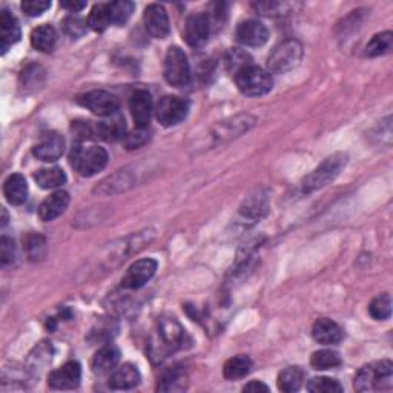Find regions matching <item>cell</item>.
<instances>
[{
	"instance_id": "cell-43",
	"label": "cell",
	"mask_w": 393,
	"mask_h": 393,
	"mask_svg": "<svg viewBox=\"0 0 393 393\" xmlns=\"http://www.w3.org/2000/svg\"><path fill=\"white\" fill-rule=\"evenodd\" d=\"M15 260V244L11 238L2 237L0 240V266L8 268Z\"/></svg>"
},
{
	"instance_id": "cell-20",
	"label": "cell",
	"mask_w": 393,
	"mask_h": 393,
	"mask_svg": "<svg viewBox=\"0 0 393 393\" xmlns=\"http://www.w3.org/2000/svg\"><path fill=\"white\" fill-rule=\"evenodd\" d=\"M120 361V350L114 344L100 347L92 358V371L97 375H108L117 368Z\"/></svg>"
},
{
	"instance_id": "cell-13",
	"label": "cell",
	"mask_w": 393,
	"mask_h": 393,
	"mask_svg": "<svg viewBox=\"0 0 393 393\" xmlns=\"http://www.w3.org/2000/svg\"><path fill=\"white\" fill-rule=\"evenodd\" d=\"M235 37L238 43H242L243 46L258 48L269 40V29L258 20H244L237 27Z\"/></svg>"
},
{
	"instance_id": "cell-12",
	"label": "cell",
	"mask_w": 393,
	"mask_h": 393,
	"mask_svg": "<svg viewBox=\"0 0 393 393\" xmlns=\"http://www.w3.org/2000/svg\"><path fill=\"white\" fill-rule=\"evenodd\" d=\"M82 380V367L76 361L63 364L48 375V386L54 390L76 389Z\"/></svg>"
},
{
	"instance_id": "cell-4",
	"label": "cell",
	"mask_w": 393,
	"mask_h": 393,
	"mask_svg": "<svg viewBox=\"0 0 393 393\" xmlns=\"http://www.w3.org/2000/svg\"><path fill=\"white\" fill-rule=\"evenodd\" d=\"M235 77V83L238 90L249 97H260L272 91L274 80H272L270 72L256 65H247L240 69Z\"/></svg>"
},
{
	"instance_id": "cell-2",
	"label": "cell",
	"mask_w": 393,
	"mask_h": 393,
	"mask_svg": "<svg viewBox=\"0 0 393 393\" xmlns=\"http://www.w3.org/2000/svg\"><path fill=\"white\" fill-rule=\"evenodd\" d=\"M393 386V364L390 359L368 364L359 368L355 376L354 387L357 392L389 390Z\"/></svg>"
},
{
	"instance_id": "cell-11",
	"label": "cell",
	"mask_w": 393,
	"mask_h": 393,
	"mask_svg": "<svg viewBox=\"0 0 393 393\" xmlns=\"http://www.w3.org/2000/svg\"><path fill=\"white\" fill-rule=\"evenodd\" d=\"M157 266L158 264L154 258H143L135 261L122 278V287L130 289V291H137L154 277Z\"/></svg>"
},
{
	"instance_id": "cell-21",
	"label": "cell",
	"mask_w": 393,
	"mask_h": 393,
	"mask_svg": "<svg viewBox=\"0 0 393 393\" xmlns=\"http://www.w3.org/2000/svg\"><path fill=\"white\" fill-rule=\"evenodd\" d=\"M312 336H314V340L317 343L331 346V344H338L343 340L344 335L341 327L335 322H332V319L329 318H322V319H317L314 327H312Z\"/></svg>"
},
{
	"instance_id": "cell-35",
	"label": "cell",
	"mask_w": 393,
	"mask_h": 393,
	"mask_svg": "<svg viewBox=\"0 0 393 393\" xmlns=\"http://www.w3.org/2000/svg\"><path fill=\"white\" fill-rule=\"evenodd\" d=\"M368 314L376 322H384L392 315V298L389 294L378 295L376 298L368 304Z\"/></svg>"
},
{
	"instance_id": "cell-36",
	"label": "cell",
	"mask_w": 393,
	"mask_h": 393,
	"mask_svg": "<svg viewBox=\"0 0 393 393\" xmlns=\"http://www.w3.org/2000/svg\"><path fill=\"white\" fill-rule=\"evenodd\" d=\"M51 357H53L51 343H40L39 346L34 349L33 354L29 355L31 371H34V372L43 371V367L51 363Z\"/></svg>"
},
{
	"instance_id": "cell-30",
	"label": "cell",
	"mask_w": 393,
	"mask_h": 393,
	"mask_svg": "<svg viewBox=\"0 0 393 393\" xmlns=\"http://www.w3.org/2000/svg\"><path fill=\"white\" fill-rule=\"evenodd\" d=\"M303 380H304L303 368L298 366H291L280 372L277 384H278V389L282 392L292 393V392L300 390Z\"/></svg>"
},
{
	"instance_id": "cell-37",
	"label": "cell",
	"mask_w": 393,
	"mask_h": 393,
	"mask_svg": "<svg viewBox=\"0 0 393 393\" xmlns=\"http://www.w3.org/2000/svg\"><path fill=\"white\" fill-rule=\"evenodd\" d=\"M23 244H25V251L29 256V260L37 261L43 258L46 249V240L43 235L31 232V234H28V237L23 240Z\"/></svg>"
},
{
	"instance_id": "cell-3",
	"label": "cell",
	"mask_w": 393,
	"mask_h": 393,
	"mask_svg": "<svg viewBox=\"0 0 393 393\" xmlns=\"http://www.w3.org/2000/svg\"><path fill=\"white\" fill-rule=\"evenodd\" d=\"M108 152L100 146L83 148L80 143L72 146L69 162L71 166L82 175V177H92L97 172L103 171L108 165Z\"/></svg>"
},
{
	"instance_id": "cell-19",
	"label": "cell",
	"mask_w": 393,
	"mask_h": 393,
	"mask_svg": "<svg viewBox=\"0 0 393 393\" xmlns=\"http://www.w3.org/2000/svg\"><path fill=\"white\" fill-rule=\"evenodd\" d=\"M142 375L134 364L126 363L117 367L109 376V387L114 390H131L140 384Z\"/></svg>"
},
{
	"instance_id": "cell-40",
	"label": "cell",
	"mask_w": 393,
	"mask_h": 393,
	"mask_svg": "<svg viewBox=\"0 0 393 393\" xmlns=\"http://www.w3.org/2000/svg\"><path fill=\"white\" fill-rule=\"evenodd\" d=\"M62 25L69 37L78 39L86 33L88 22H85L82 18H78V15H68V18L63 19Z\"/></svg>"
},
{
	"instance_id": "cell-38",
	"label": "cell",
	"mask_w": 393,
	"mask_h": 393,
	"mask_svg": "<svg viewBox=\"0 0 393 393\" xmlns=\"http://www.w3.org/2000/svg\"><path fill=\"white\" fill-rule=\"evenodd\" d=\"M308 390L312 393H340L343 392V387L336 380L319 376V378H312L308 382Z\"/></svg>"
},
{
	"instance_id": "cell-27",
	"label": "cell",
	"mask_w": 393,
	"mask_h": 393,
	"mask_svg": "<svg viewBox=\"0 0 393 393\" xmlns=\"http://www.w3.org/2000/svg\"><path fill=\"white\" fill-rule=\"evenodd\" d=\"M57 39V31L51 25H40L31 33V45L40 53H53Z\"/></svg>"
},
{
	"instance_id": "cell-26",
	"label": "cell",
	"mask_w": 393,
	"mask_h": 393,
	"mask_svg": "<svg viewBox=\"0 0 393 393\" xmlns=\"http://www.w3.org/2000/svg\"><path fill=\"white\" fill-rule=\"evenodd\" d=\"M188 387V375L183 367H171L158 381V392H183Z\"/></svg>"
},
{
	"instance_id": "cell-5",
	"label": "cell",
	"mask_w": 393,
	"mask_h": 393,
	"mask_svg": "<svg viewBox=\"0 0 393 393\" xmlns=\"http://www.w3.org/2000/svg\"><path fill=\"white\" fill-rule=\"evenodd\" d=\"M303 59V46L298 40L289 39L278 43L268 57V71L274 74H286L300 65Z\"/></svg>"
},
{
	"instance_id": "cell-23",
	"label": "cell",
	"mask_w": 393,
	"mask_h": 393,
	"mask_svg": "<svg viewBox=\"0 0 393 393\" xmlns=\"http://www.w3.org/2000/svg\"><path fill=\"white\" fill-rule=\"evenodd\" d=\"M4 194L8 202L14 206L23 205L28 198V183L20 174H13L4 184Z\"/></svg>"
},
{
	"instance_id": "cell-10",
	"label": "cell",
	"mask_w": 393,
	"mask_h": 393,
	"mask_svg": "<svg viewBox=\"0 0 393 393\" xmlns=\"http://www.w3.org/2000/svg\"><path fill=\"white\" fill-rule=\"evenodd\" d=\"M212 29H214V23L209 18V14L198 13V14L191 15V18L188 19L183 36L189 46L198 48L207 42V39H209Z\"/></svg>"
},
{
	"instance_id": "cell-25",
	"label": "cell",
	"mask_w": 393,
	"mask_h": 393,
	"mask_svg": "<svg viewBox=\"0 0 393 393\" xmlns=\"http://www.w3.org/2000/svg\"><path fill=\"white\" fill-rule=\"evenodd\" d=\"M255 120L249 116H243V117H235L230 118L229 122H223L219 126L215 127V137L219 139V142L224 140V139H234L238 137L240 134H243L244 131L249 130V127L254 125Z\"/></svg>"
},
{
	"instance_id": "cell-31",
	"label": "cell",
	"mask_w": 393,
	"mask_h": 393,
	"mask_svg": "<svg viewBox=\"0 0 393 393\" xmlns=\"http://www.w3.org/2000/svg\"><path fill=\"white\" fill-rule=\"evenodd\" d=\"M109 25H112V20L108 4L95 5L90 15H88V27L95 31V33H102V31H105Z\"/></svg>"
},
{
	"instance_id": "cell-14",
	"label": "cell",
	"mask_w": 393,
	"mask_h": 393,
	"mask_svg": "<svg viewBox=\"0 0 393 393\" xmlns=\"http://www.w3.org/2000/svg\"><path fill=\"white\" fill-rule=\"evenodd\" d=\"M143 22L148 33L156 39H165L171 31L167 13L158 4H151L146 6V10L143 13Z\"/></svg>"
},
{
	"instance_id": "cell-42",
	"label": "cell",
	"mask_w": 393,
	"mask_h": 393,
	"mask_svg": "<svg viewBox=\"0 0 393 393\" xmlns=\"http://www.w3.org/2000/svg\"><path fill=\"white\" fill-rule=\"evenodd\" d=\"M148 139H149L148 127H137L135 131L125 135L123 144H125V148H127V149H137V148L143 146V144L148 142Z\"/></svg>"
},
{
	"instance_id": "cell-45",
	"label": "cell",
	"mask_w": 393,
	"mask_h": 393,
	"mask_svg": "<svg viewBox=\"0 0 393 393\" xmlns=\"http://www.w3.org/2000/svg\"><path fill=\"white\" fill-rule=\"evenodd\" d=\"M72 132L80 140H90L95 137V125L91 122H72Z\"/></svg>"
},
{
	"instance_id": "cell-47",
	"label": "cell",
	"mask_w": 393,
	"mask_h": 393,
	"mask_svg": "<svg viewBox=\"0 0 393 393\" xmlns=\"http://www.w3.org/2000/svg\"><path fill=\"white\" fill-rule=\"evenodd\" d=\"M60 6L71 13H78L86 8V2H80V0H63L60 2Z\"/></svg>"
},
{
	"instance_id": "cell-6",
	"label": "cell",
	"mask_w": 393,
	"mask_h": 393,
	"mask_svg": "<svg viewBox=\"0 0 393 393\" xmlns=\"http://www.w3.org/2000/svg\"><path fill=\"white\" fill-rule=\"evenodd\" d=\"M346 163H347L346 154H335L332 157L326 158L317 170L312 171L308 177L303 180L301 188L304 194L322 189L326 186V184L333 181L336 177H338L343 167L346 166Z\"/></svg>"
},
{
	"instance_id": "cell-49",
	"label": "cell",
	"mask_w": 393,
	"mask_h": 393,
	"mask_svg": "<svg viewBox=\"0 0 393 393\" xmlns=\"http://www.w3.org/2000/svg\"><path fill=\"white\" fill-rule=\"evenodd\" d=\"M2 226H6V223H8V212H6V209L5 207H2Z\"/></svg>"
},
{
	"instance_id": "cell-48",
	"label": "cell",
	"mask_w": 393,
	"mask_h": 393,
	"mask_svg": "<svg viewBox=\"0 0 393 393\" xmlns=\"http://www.w3.org/2000/svg\"><path fill=\"white\" fill-rule=\"evenodd\" d=\"M243 392H249V393L269 392V387L264 382H261V381H251V382H247L246 386L243 387Z\"/></svg>"
},
{
	"instance_id": "cell-17",
	"label": "cell",
	"mask_w": 393,
	"mask_h": 393,
	"mask_svg": "<svg viewBox=\"0 0 393 393\" xmlns=\"http://www.w3.org/2000/svg\"><path fill=\"white\" fill-rule=\"evenodd\" d=\"M22 31L19 20L15 19L8 10L0 13V50L5 54L13 45H15L20 40Z\"/></svg>"
},
{
	"instance_id": "cell-28",
	"label": "cell",
	"mask_w": 393,
	"mask_h": 393,
	"mask_svg": "<svg viewBox=\"0 0 393 393\" xmlns=\"http://www.w3.org/2000/svg\"><path fill=\"white\" fill-rule=\"evenodd\" d=\"M252 368V361L247 355H237L234 358L228 359L224 363L223 367V375L226 380L235 381V380H242L244 376L251 372Z\"/></svg>"
},
{
	"instance_id": "cell-16",
	"label": "cell",
	"mask_w": 393,
	"mask_h": 393,
	"mask_svg": "<svg viewBox=\"0 0 393 393\" xmlns=\"http://www.w3.org/2000/svg\"><path fill=\"white\" fill-rule=\"evenodd\" d=\"M63 151H65V140H63L62 135L50 132L43 135L42 140L33 148V154L36 158L42 160V162L53 163L57 162L63 156Z\"/></svg>"
},
{
	"instance_id": "cell-15",
	"label": "cell",
	"mask_w": 393,
	"mask_h": 393,
	"mask_svg": "<svg viewBox=\"0 0 393 393\" xmlns=\"http://www.w3.org/2000/svg\"><path fill=\"white\" fill-rule=\"evenodd\" d=\"M130 111L135 122V126L148 127L151 123L152 111H154L151 94L144 90L134 91L130 97Z\"/></svg>"
},
{
	"instance_id": "cell-7",
	"label": "cell",
	"mask_w": 393,
	"mask_h": 393,
	"mask_svg": "<svg viewBox=\"0 0 393 393\" xmlns=\"http://www.w3.org/2000/svg\"><path fill=\"white\" fill-rule=\"evenodd\" d=\"M165 78L175 88H184L191 82V67L188 55L179 46H171L165 57Z\"/></svg>"
},
{
	"instance_id": "cell-22",
	"label": "cell",
	"mask_w": 393,
	"mask_h": 393,
	"mask_svg": "<svg viewBox=\"0 0 393 393\" xmlns=\"http://www.w3.org/2000/svg\"><path fill=\"white\" fill-rule=\"evenodd\" d=\"M108 118L109 120H105V122H100L95 125V137L106 142L123 140L126 135L125 118L120 114H116Z\"/></svg>"
},
{
	"instance_id": "cell-44",
	"label": "cell",
	"mask_w": 393,
	"mask_h": 393,
	"mask_svg": "<svg viewBox=\"0 0 393 393\" xmlns=\"http://www.w3.org/2000/svg\"><path fill=\"white\" fill-rule=\"evenodd\" d=\"M51 8L50 0H23L22 2V10L29 18H37L42 15L46 10Z\"/></svg>"
},
{
	"instance_id": "cell-41",
	"label": "cell",
	"mask_w": 393,
	"mask_h": 393,
	"mask_svg": "<svg viewBox=\"0 0 393 393\" xmlns=\"http://www.w3.org/2000/svg\"><path fill=\"white\" fill-rule=\"evenodd\" d=\"M106 181H109V184L102 183L100 188H97L95 191L97 192H105V194H114V188H118V192L125 191L127 186H131L132 180L130 177L123 175V171H118V174H116L114 177H109Z\"/></svg>"
},
{
	"instance_id": "cell-32",
	"label": "cell",
	"mask_w": 393,
	"mask_h": 393,
	"mask_svg": "<svg viewBox=\"0 0 393 393\" xmlns=\"http://www.w3.org/2000/svg\"><path fill=\"white\" fill-rule=\"evenodd\" d=\"M310 364L317 371H327V368L338 367L341 364V357L338 352L332 349H323L314 352V355L310 358Z\"/></svg>"
},
{
	"instance_id": "cell-8",
	"label": "cell",
	"mask_w": 393,
	"mask_h": 393,
	"mask_svg": "<svg viewBox=\"0 0 393 393\" xmlns=\"http://www.w3.org/2000/svg\"><path fill=\"white\" fill-rule=\"evenodd\" d=\"M77 102L83 108H88L91 112H94V114H97L100 117H112L118 114V109H120V102L116 95L102 90L90 91L83 95H80Z\"/></svg>"
},
{
	"instance_id": "cell-46",
	"label": "cell",
	"mask_w": 393,
	"mask_h": 393,
	"mask_svg": "<svg viewBox=\"0 0 393 393\" xmlns=\"http://www.w3.org/2000/svg\"><path fill=\"white\" fill-rule=\"evenodd\" d=\"M283 5L278 4V2H260V4H254V8L256 11L263 15H274L280 8Z\"/></svg>"
},
{
	"instance_id": "cell-29",
	"label": "cell",
	"mask_w": 393,
	"mask_h": 393,
	"mask_svg": "<svg viewBox=\"0 0 393 393\" xmlns=\"http://www.w3.org/2000/svg\"><path fill=\"white\" fill-rule=\"evenodd\" d=\"M34 180L42 189H55L67 183V174L62 167H45L34 174Z\"/></svg>"
},
{
	"instance_id": "cell-18",
	"label": "cell",
	"mask_w": 393,
	"mask_h": 393,
	"mask_svg": "<svg viewBox=\"0 0 393 393\" xmlns=\"http://www.w3.org/2000/svg\"><path fill=\"white\" fill-rule=\"evenodd\" d=\"M69 205V194L65 191H55L45 198L39 207V216L42 221H53L67 211Z\"/></svg>"
},
{
	"instance_id": "cell-9",
	"label": "cell",
	"mask_w": 393,
	"mask_h": 393,
	"mask_svg": "<svg viewBox=\"0 0 393 393\" xmlns=\"http://www.w3.org/2000/svg\"><path fill=\"white\" fill-rule=\"evenodd\" d=\"M189 112V103L175 95H166L157 103L156 117L163 126L170 127L181 123Z\"/></svg>"
},
{
	"instance_id": "cell-33",
	"label": "cell",
	"mask_w": 393,
	"mask_h": 393,
	"mask_svg": "<svg viewBox=\"0 0 393 393\" xmlns=\"http://www.w3.org/2000/svg\"><path fill=\"white\" fill-rule=\"evenodd\" d=\"M108 8H109L112 25H125L132 15L135 5L130 2V0H118V2L108 4Z\"/></svg>"
},
{
	"instance_id": "cell-1",
	"label": "cell",
	"mask_w": 393,
	"mask_h": 393,
	"mask_svg": "<svg viewBox=\"0 0 393 393\" xmlns=\"http://www.w3.org/2000/svg\"><path fill=\"white\" fill-rule=\"evenodd\" d=\"M184 341V329L177 319L172 317H163L157 324V331L154 338L151 340L149 344V357L154 363H160L171 352L181 347Z\"/></svg>"
},
{
	"instance_id": "cell-24",
	"label": "cell",
	"mask_w": 393,
	"mask_h": 393,
	"mask_svg": "<svg viewBox=\"0 0 393 393\" xmlns=\"http://www.w3.org/2000/svg\"><path fill=\"white\" fill-rule=\"evenodd\" d=\"M269 211V197L264 192L258 191L256 194L251 195L240 207V215L246 220H258Z\"/></svg>"
},
{
	"instance_id": "cell-34",
	"label": "cell",
	"mask_w": 393,
	"mask_h": 393,
	"mask_svg": "<svg viewBox=\"0 0 393 393\" xmlns=\"http://www.w3.org/2000/svg\"><path fill=\"white\" fill-rule=\"evenodd\" d=\"M392 43H393V34L390 33V31L376 34L372 37L371 42L367 43L366 54L368 55V57H380V55L390 51Z\"/></svg>"
},
{
	"instance_id": "cell-39",
	"label": "cell",
	"mask_w": 393,
	"mask_h": 393,
	"mask_svg": "<svg viewBox=\"0 0 393 393\" xmlns=\"http://www.w3.org/2000/svg\"><path fill=\"white\" fill-rule=\"evenodd\" d=\"M247 65H252L251 55L242 51V50H230L226 55V67L229 72H232V76H235L240 69H243Z\"/></svg>"
}]
</instances>
